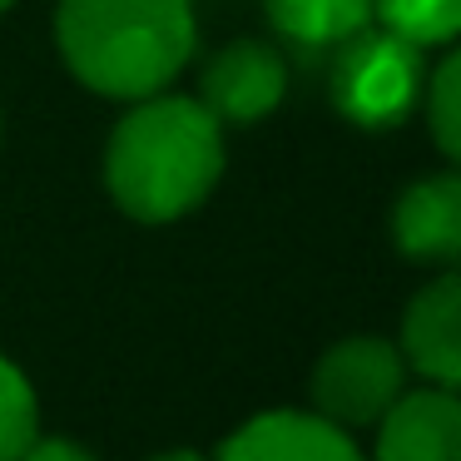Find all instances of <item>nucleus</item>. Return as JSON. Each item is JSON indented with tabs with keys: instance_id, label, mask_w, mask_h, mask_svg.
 Wrapping results in <instances>:
<instances>
[{
	"instance_id": "nucleus-11",
	"label": "nucleus",
	"mask_w": 461,
	"mask_h": 461,
	"mask_svg": "<svg viewBox=\"0 0 461 461\" xmlns=\"http://www.w3.org/2000/svg\"><path fill=\"white\" fill-rule=\"evenodd\" d=\"M372 21L431 50L461 41V0H372Z\"/></svg>"
},
{
	"instance_id": "nucleus-10",
	"label": "nucleus",
	"mask_w": 461,
	"mask_h": 461,
	"mask_svg": "<svg viewBox=\"0 0 461 461\" xmlns=\"http://www.w3.org/2000/svg\"><path fill=\"white\" fill-rule=\"evenodd\" d=\"M273 31L303 50H328L372 25V0H263Z\"/></svg>"
},
{
	"instance_id": "nucleus-9",
	"label": "nucleus",
	"mask_w": 461,
	"mask_h": 461,
	"mask_svg": "<svg viewBox=\"0 0 461 461\" xmlns=\"http://www.w3.org/2000/svg\"><path fill=\"white\" fill-rule=\"evenodd\" d=\"M372 461H461V392L407 387L372 427Z\"/></svg>"
},
{
	"instance_id": "nucleus-13",
	"label": "nucleus",
	"mask_w": 461,
	"mask_h": 461,
	"mask_svg": "<svg viewBox=\"0 0 461 461\" xmlns=\"http://www.w3.org/2000/svg\"><path fill=\"white\" fill-rule=\"evenodd\" d=\"M421 110H427L431 144L447 154L451 169H461V45L437 65V70H427Z\"/></svg>"
},
{
	"instance_id": "nucleus-4",
	"label": "nucleus",
	"mask_w": 461,
	"mask_h": 461,
	"mask_svg": "<svg viewBox=\"0 0 461 461\" xmlns=\"http://www.w3.org/2000/svg\"><path fill=\"white\" fill-rule=\"evenodd\" d=\"M407 357L392 338L377 332H352L322 348L308 377V407L318 417L338 421L342 431H367L382 421V411L407 392Z\"/></svg>"
},
{
	"instance_id": "nucleus-2",
	"label": "nucleus",
	"mask_w": 461,
	"mask_h": 461,
	"mask_svg": "<svg viewBox=\"0 0 461 461\" xmlns=\"http://www.w3.org/2000/svg\"><path fill=\"white\" fill-rule=\"evenodd\" d=\"M60 60L90 95L134 104L179 80L199 45L194 0H60Z\"/></svg>"
},
{
	"instance_id": "nucleus-12",
	"label": "nucleus",
	"mask_w": 461,
	"mask_h": 461,
	"mask_svg": "<svg viewBox=\"0 0 461 461\" xmlns=\"http://www.w3.org/2000/svg\"><path fill=\"white\" fill-rule=\"evenodd\" d=\"M41 397L35 382L25 377L21 362L0 352V461H21L25 447L41 437Z\"/></svg>"
},
{
	"instance_id": "nucleus-8",
	"label": "nucleus",
	"mask_w": 461,
	"mask_h": 461,
	"mask_svg": "<svg viewBox=\"0 0 461 461\" xmlns=\"http://www.w3.org/2000/svg\"><path fill=\"white\" fill-rule=\"evenodd\" d=\"M392 249L417 268L461 263V169L411 179L392 203Z\"/></svg>"
},
{
	"instance_id": "nucleus-1",
	"label": "nucleus",
	"mask_w": 461,
	"mask_h": 461,
	"mask_svg": "<svg viewBox=\"0 0 461 461\" xmlns=\"http://www.w3.org/2000/svg\"><path fill=\"white\" fill-rule=\"evenodd\" d=\"M223 124L194 95H144L104 144V189L134 223H179L219 189Z\"/></svg>"
},
{
	"instance_id": "nucleus-5",
	"label": "nucleus",
	"mask_w": 461,
	"mask_h": 461,
	"mask_svg": "<svg viewBox=\"0 0 461 461\" xmlns=\"http://www.w3.org/2000/svg\"><path fill=\"white\" fill-rule=\"evenodd\" d=\"M288 95V60L268 41H229L209 55L194 100L219 124H258Z\"/></svg>"
},
{
	"instance_id": "nucleus-16",
	"label": "nucleus",
	"mask_w": 461,
	"mask_h": 461,
	"mask_svg": "<svg viewBox=\"0 0 461 461\" xmlns=\"http://www.w3.org/2000/svg\"><path fill=\"white\" fill-rule=\"evenodd\" d=\"M11 5H15V0H0V15H5V11H11Z\"/></svg>"
},
{
	"instance_id": "nucleus-14",
	"label": "nucleus",
	"mask_w": 461,
	"mask_h": 461,
	"mask_svg": "<svg viewBox=\"0 0 461 461\" xmlns=\"http://www.w3.org/2000/svg\"><path fill=\"white\" fill-rule=\"evenodd\" d=\"M21 461H100L85 441H75V437H60V431H41V437L25 447V456Z\"/></svg>"
},
{
	"instance_id": "nucleus-3",
	"label": "nucleus",
	"mask_w": 461,
	"mask_h": 461,
	"mask_svg": "<svg viewBox=\"0 0 461 461\" xmlns=\"http://www.w3.org/2000/svg\"><path fill=\"white\" fill-rule=\"evenodd\" d=\"M332 50H338V60H332V75H328V95H332V110L348 124L382 134L417 114L421 90H427L421 45L392 35L387 25H377V31L362 25L357 35H348Z\"/></svg>"
},
{
	"instance_id": "nucleus-7",
	"label": "nucleus",
	"mask_w": 461,
	"mask_h": 461,
	"mask_svg": "<svg viewBox=\"0 0 461 461\" xmlns=\"http://www.w3.org/2000/svg\"><path fill=\"white\" fill-rule=\"evenodd\" d=\"M397 348L421 382L461 392V263L437 268V278L407 298Z\"/></svg>"
},
{
	"instance_id": "nucleus-6",
	"label": "nucleus",
	"mask_w": 461,
	"mask_h": 461,
	"mask_svg": "<svg viewBox=\"0 0 461 461\" xmlns=\"http://www.w3.org/2000/svg\"><path fill=\"white\" fill-rule=\"evenodd\" d=\"M213 461H367L352 431L312 407H268L229 431Z\"/></svg>"
},
{
	"instance_id": "nucleus-15",
	"label": "nucleus",
	"mask_w": 461,
	"mask_h": 461,
	"mask_svg": "<svg viewBox=\"0 0 461 461\" xmlns=\"http://www.w3.org/2000/svg\"><path fill=\"white\" fill-rule=\"evenodd\" d=\"M149 461H213V456H203V451H194V447H169V451H154Z\"/></svg>"
}]
</instances>
